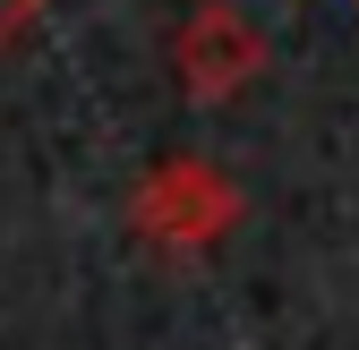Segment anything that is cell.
Segmentation results:
<instances>
[{"instance_id":"1","label":"cell","mask_w":359,"mask_h":350,"mask_svg":"<svg viewBox=\"0 0 359 350\" xmlns=\"http://www.w3.org/2000/svg\"><path fill=\"white\" fill-rule=\"evenodd\" d=\"M128 223H137V239L163 248V256H205L222 231L240 223V188L222 180L214 162L180 154V162H154V171H146V188H137V205H128Z\"/></svg>"},{"instance_id":"2","label":"cell","mask_w":359,"mask_h":350,"mask_svg":"<svg viewBox=\"0 0 359 350\" xmlns=\"http://www.w3.org/2000/svg\"><path fill=\"white\" fill-rule=\"evenodd\" d=\"M171 69H180V94L231 103L265 69V34L231 9V0H205V9H189V26H180V43H171Z\"/></svg>"},{"instance_id":"3","label":"cell","mask_w":359,"mask_h":350,"mask_svg":"<svg viewBox=\"0 0 359 350\" xmlns=\"http://www.w3.org/2000/svg\"><path fill=\"white\" fill-rule=\"evenodd\" d=\"M34 18H43V0H0V43H9L18 26H34Z\"/></svg>"}]
</instances>
